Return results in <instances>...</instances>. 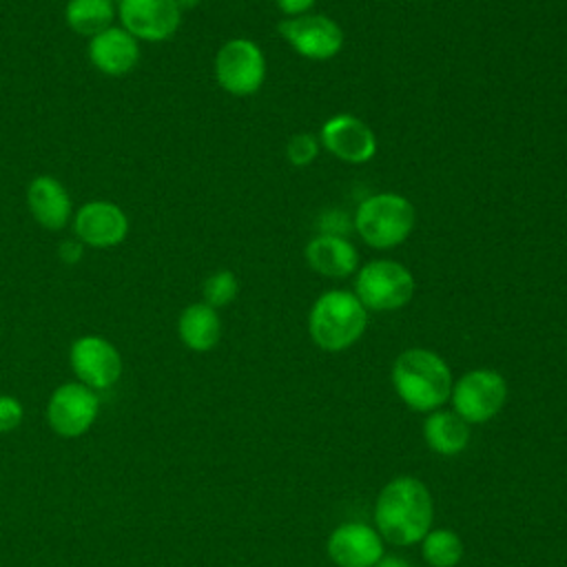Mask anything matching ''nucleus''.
Here are the masks:
<instances>
[{"label":"nucleus","instance_id":"nucleus-30","mask_svg":"<svg viewBox=\"0 0 567 567\" xmlns=\"http://www.w3.org/2000/svg\"><path fill=\"white\" fill-rule=\"evenodd\" d=\"M111 2H115V4H117V2H120V0H111Z\"/></svg>","mask_w":567,"mask_h":567},{"label":"nucleus","instance_id":"nucleus-20","mask_svg":"<svg viewBox=\"0 0 567 567\" xmlns=\"http://www.w3.org/2000/svg\"><path fill=\"white\" fill-rule=\"evenodd\" d=\"M115 18L117 4L111 0H69L64 4V22L78 35L93 38L113 27Z\"/></svg>","mask_w":567,"mask_h":567},{"label":"nucleus","instance_id":"nucleus-13","mask_svg":"<svg viewBox=\"0 0 567 567\" xmlns=\"http://www.w3.org/2000/svg\"><path fill=\"white\" fill-rule=\"evenodd\" d=\"M73 233L89 248H115L128 235V215L113 202L91 199L73 213Z\"/></svg>","mask_w":567,"mask_h":567},{"label":"nucleus","instance_id":"nucleus-16","mask_svg":"<svg viewBox=\"0 0 567 567\" xmlns=\"http://www.w3.org/2000/svg\"><path fill=\"white\" fill-rule=\"evenodd\" d=\"M27 206L35 224L47 230H62L73 219L71 195L53 175H38L29 182Z\"/></svg>","mask_w":567,"mask_h":567},{"label":"nucleus","instance_id":"nucleus-21","mask_svg":"<svg viewBox=\"0 0 567 567\" xmlns=\"http://www.w3.org/2000/svg\"><path fill=\"white\" fill-rule=\"evenodd\" d=\"M423 558L432 567H456L463 558V543L452 529H430L423 536Z\"/></svg>","mask_w":567,"mask_h":567},{"label":"nucleus","instance_id":"nucleus-3","mask_svg":"<svg viewBox=\"0 0 567 567\" xmlns=\"http://www.w3.org/2000/svg\"><path fill=\"white\" fill-rule=\"evenodd\" d=\"M368 326V310L354 292L332 288L321 292L308 315L310 339L326 352H341L357 343Z\"/></svg>","mask_w":567,"mask_h":567},{"label":"nucleus","instance_id":"nucleus-1","mask_svg":"<svg viewBox=\"0 0 567 567\" xmlns=\"http://www.w3.org/2000/svg\"><path fill=\"white\" fill-rule=\"evenodd\" d=\"M374 520L381 536L392 545L423 540L432 525V498L427 487L412 476L392 478L377 498Z\"/></svg>","mask_w":567,"mask_h":567},{"label":"nucleus","instance_id":"nucleus-22","mask_svg":"<svg viewBox=\"0 0 567 567\" xmlns=\"http://www.w3.org/2000/svg\"><path fill=\"white\" fill-rule=\"evenodd\" d=\"M237 292H239V281L233 270H215L204 279V286H202L204 303L213 306L215 310L235 301Z\"/></svg>","mask_w":567,"mask_h":567},{"label":"nucleus","instance_id":"nucleus-28","mask_svg":"<svg viewBox=\"0 0 567 567\" xmlns=\"http://www.w3.org/2000/svg\"><path fill=\"white\" fill-rule=\"evenodd\" d=\"M374 567H410V563L399 556H383Z\"/></svg>","mask_w":567,"mask_h":567},{"label":"nucleus","instance_id":"nucleus-14","mask_svg":"<svg viewBox=\"0 0 567 567\" xmlns=\"http://www.w3.org/2000/svg\"><path fill=\"white\" fill-rule=\"evenodd\" d=\"M89 62L109 78H122L131 73L142 55L140 40H135L126 29L120 24L100 31L97 35L89 38L86 47Z\"/></svg>","mask_w":567,"mask_h":567},{"label":"nucleus","instance_id":"nucleus-25","mask_svg":"<svg viewBox=\"0 0 567 567\" xmlns=\"http://www.w3.org/2000/svg\"><path fill=\"white\" fill-rule=\"evenodd\" d=\"M352 230V219L348 217V213L343 210H326L319 217V233L323 235H341L346 237V233Z\"/></svg>","mask_w":567,"mask_h":567},{"label":"nucleus","instance_id":"nucleus-23","mask_svg":"<svg viewBox=\"0 0 567 567\" xmlns=\"http://www.w3.org/2000/svg\"><path fill=\"white\" fill-rule=\"evenodd\" d=\"M321 151V144H319V137L310 135V133H297L288 140L286 144V159L297 166V168H303L308 164H312L317 159Z\"/></svg>","mask_w":567,"mask_h":567},{"label":"nucleus","instance_id":"nucleus-15","mask_svg":"<svg viewBox=\"0 0 567 567\" xmlns=\"http://www.w3.org/2000/svg\"><path fill=\"white\" fill-rule=\"evenodd\" d=\"M328 556L339 567H374L383 558V543L372 527L343 523L328 538Z\"/></svg>","mask_w":567,"mask_h":567},{"label":"nucleus","instance_id":"nucleus-7","mask_svg":"<svg viewBox=\"0 0 567 567\" xmlns=\"http://www.w3.org/2000/svg\"><path fill=\"white\" fill-rule=\"evenodd\" d=\"M279 35L288 47L312 62H326L341 53L346 33L337 20L323 13H303L297 18H284L277 24Z\"/></svg>","mask_w":567,"mask_h":567},{"label":"nucleus","instance_id":"nucleus-11","mask_svg":"<svg viewBox=\"0 0 567 567\" xmlns=\"http://www.w3.org/2000/svg\"><path fill=\"white\" fill-rule=\"evenodd\" d=\"M182 11L175 0H120L117 20L140 42H164L182 24Z\"/></svg>","mask_w":567,"mask_h":567},{"label":"nucleus","instance_id":"nucleus-18","mask_svg":"<svg viewBox=\"0 0 567 567\" xmlns=\"http://www.w3.org/2000/svg\"><path fill=\"white\" fill-rule=\"evenodd\" d=\"M177 334L193 352H208L219 343L221 319L217 310L204 301L188 303L177 317Z\"/></svg>","mask_w":567,"mask_h":567},{"label":"nucleus","instance_id":"nucleus-4","mask_svg":"<svg viewBox=\"0 0 567 567\" xmlns=\"http://www.w3.org/2000/svg\"><path fill=\"white\" fill-rule=\"evenodd\" d=\"M416 226L414 204L399 193H374L359 202L352 215L354 233L377 250L401 246Z\"/></svg>","mask_w":567,"mask_h":567},{"label":"nucleus","instance_id":"nucleus-10","mask_svg":"<svg viewBox=\"0 0 567 567\" xmlns=\"http://www.w3.org/2000/svg\"><path fill=\"white\" fill-rule=\"evenodd\" d=\"M69 363L78 381L95 392L113 388L122 377V357L117 348L100 334L78 337L71 343Z\"/></svg>","mask_w":567,"mask_h":567},{"label":"nucleus","instance_id":"nucleus-12","mask_svg":"<svg viewBox=\"0 0 567 567\" xmlns=\"http://www.w3.org/2000/svg\"><path fill=\"white\" fill-rule=\"evenodd\" d=\"M319 144L346 164H365L377 155L379 142L370 124L352 113H337L319 128Z\"/></svg>","mask_w":567,"mask_h":567},{"label":"nucleus","instance_id":"nucleus-17","mask_svg":"<svg viewBox=\"0 0 567 567\" xmlns=\"http://www.w3.org/2000/svg\"><path fill=\"white\" fill-rule=\"evenodd\" d=\"M306 261L308 266L330 279H346L359 270V252L348 237L341 235H315L306 244Z\"/></svg>","mask_w":567,"mask_h":567},{"label":"nucleus","instance_id":"nucleus-29","mask_svg":"<svg viewBox=\"0 0 567 567\" xmlns=\"http://www.w3.org/2000/svg\"><path fill=\"white\" fill-rule=\"evenodd\" d=\"M199 2H202V0H175V4L179 7L182 13H184V11H190V9H197Z\"/></svg>","mask_w":567,"mask_h":567},{"label":"nucleus","instance_id":"nucleus-24","mask_svg":"<svg viewBox=\"0 0 567 567\" xmlns=\"http://www.w3.org/2000/svg\"><path fill=\"white\" fill-rule=\"evenodd\" d=\"M24 416L22 403L11 394H0V434L13 432Z\"/></svg>","mask_w":567,"mask_h":567},{"label":"nucleus","instance_id":"nucleus-5","mask_svg":"<svg viewBox=\"0 0 567 567\" xmlns=\"http://www.w3.org/2000/svg\"><path fill=\"white\" fill-rule=\"evenodd\" d=\"M416 281L408 266L394 259H372L354 272V295L365 310H399L414 297Z\"/></svg>","mask_w":567,"mask_h":567},{"label":"nucleus","instance_id":"nucleus-27","mask_svg":"<svg viewBox=\"0 0 567 567\" xmlns=\"http://www.w3.org/2000/svg\"><path fill=\"white\" fill-rule=\"evenodd\" d=\"M317 0H275L277 9L286 16V18H297L303 13H310V9L315 7Z\"/></svg>","mask_w":567,"mask_h":567},{"label":"nucleus","instance_id":"nucleus-26","mask_svg":"<svg viewBox=\"0 0 567 567\" xmlns=\"http://www.w3.org/2000/svg\"><path fill=\"white\" fill-rule=\"evenodd\" d=\"M84 244L80 239H64L60 246H58V257L62 259V264H78L82 257H84Z\"/></svg>","mask_w":567,"mask_h":567},{"label":"nucleus","instance_id":"nucleus-19","mask_svg":"<svg viewBox=\"0 0 567 567\" xmlns=\"http://www.w3.org/2000/svg\"><path fill=\"white\" fill-rule=\"evenodd\" d=\"M423 434H425L430 450L450 456V454H458L461 450H465V445L470 441V423H465L456 412L434 410L425 419Z\"/></svg>","mask_w":567,"mask_h":567},{"label":"nucleus","instance_id":"nucleus-2","mask_svg":"<svg viewBox=\"0 0 567 567\" xmlns=\"http://www.w3.org/2000/svg\"><path fill=\"white\" fill-rule=\"evenodd\" d=\"M392 385L408 408L434 412L452 394V372L436 352L410 348L392 365Z\"/></svg>","mask_w":567,"mask_h":567},{"label":"nucleus","instance_id":"nucleus-6","mask_svg":"<svg viewBox=\"0 0 567 567\" xmlns=\"http://www.w3.org/2000/svg\"><path fill=\"white\" fill-rule=\"evenodd\" d=\"M213 71L217 84L226 93L235 97H248L264 86L266 55L255 40L230 38L217 49Z\"/></svg>","mask_w":567,"mask_h":567},{"label":"nucleus","instance_id":"nucleus-9","mask_svg":"<svg viewBox=\"0 0 567 567\" xmlns=\"http://www.w3.org/2000/svg\"><path fill=\"white\" fill-rule=\"evenodd\" d=\"M97 392L80 381L58 385L47 403V421L51 430L64 439H75L89 432L97 419Z\"/></svg>","mask_w":567,"mask_h":567},{"label":"nucleus","instance_id":"nucleus-8","mask_svg":"<svg viewBox=\"0 0 567 567\" xmlns=\"http://www.w3.org/2000/svg\"><path fill=\"white\" fill-rule=\"evenodd\" d=\"M454 412L465 423H483L492 419L507 399V383L501 372L478 368L463 374L452 385Z\"/></svg>","mask_w":567,"mask_h":567}]
</instances>
